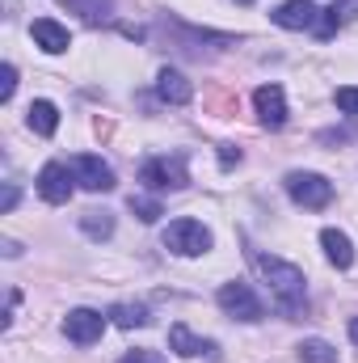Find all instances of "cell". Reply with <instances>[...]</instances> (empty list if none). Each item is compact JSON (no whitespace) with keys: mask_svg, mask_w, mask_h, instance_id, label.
<instances>
[{"mask_svg":"<svg viewBox=\"0 0 358 363\" xmlns=\"http://www.w3.org/2000/svg\"><path fill=\"white\" fill-rule=\"evenodd\" d=\"M354 13H358V4H350V0H333V4L321 9V17H316V38H333L337 26H346Z\"/></svg>","mask_w":358,"mask_h":363,"instance_id":"obj_15","label":"cell"},{"mask_svg":"<svg viewBox=\"0 0 358 363\" xmlns=\"http://www.w3.org/2000/svg\"><path fill=\"white\" fill-rule=\"evenodd\" d=\"M282 186H287V194H291L299 207H308V211H321V207H329V203H333V182L321 178V174L291 169V174L282 178Z\"/></svg>","mask_w":358,"mask_h":363,"instance_id":"obj_2","label":"cell"},{"mask_svg":"<svg viewBox=\"0 0 358 363\" xmlns=\"http://www.w3.org/2000/svg\"><path fill=\"white\" fill-rule=\"evenodd\" d=\"M270 17H274V26H282V30H316L321 9H316L312 0H287V4H278Z\"/></svg>","mask_w":358,"mask_h":363,"instance_id":"obj_10","label":"cell"},{"mask_svg":"<svg viewBox=\"0 0 358 363\" xmlns=\"http://www.w3.org/2000/svg\"><path fill=\"white\" fill-rule=\"evenodd\" d=\"M350 338H354V347H358V317H350Z\"/></svg>","mask_w":358,"mask_h":363,"instance_id":"obj_29","label":"cell"},{"mask_svg":"<svg viewBox=\"0 0 358 363\" xmlns=\"http://www.w3.org/2000/svg\"><path fill=\"white\" fill-rule=\"evenodd\" d=\"M13 207H17V186L8 182L4 186V199H0V211H13Z\"/></svg>","mask_w":358,"mask_h":363,"instance_id":"obj_28","label":"cell"},{"mask_svg":"<svg viewBox=\"0 0 358 363\" xmlns=\"http://www.w3.org/2000/svg\"><path fill=\"white\" fill-rule=\"evenodd\" d=\"M30 34H34V43H38L47 55H59V51H68V47H72L68 30H64L59 21H51V17H38V21L30 26Z\"/></svg>","mask_w":358,"mask_h":363,"instance_id":"obj_11","label":"cell"},{"mask_svg":"<svg viewBox=\"0 0 358 363\" xmlns=\"http://www.w3.org/2000/svg\"><path fill=\"white\" fill-rule=\"evenodd\" d=\"M105 317H110L118 330H144V325H148V308H144V304H114Z\"/></svg>","mask_w":358,"mask_h":363,"instance_id":"obj_17","label":"cell"},{"mask_svg":"<svg viewBox=\"0 0 358 363\" xmlns=\"http://www.w3.org/2000/svg\"><path fill=\"white\" fill-rule=\"evenodd\" d=\"M253 106H258L262 127H270V131L287 127V93H282V85H262L253 93Z\"/></svg>","mask_w":358,"mask_h":363,"instance_id":"obj_9","label":"cell"},{"mask_svg":"<svg viewBox=\"0 0 358 363\" xmlns=\"http://www.w3.org/2000/svg\"><path fill=\"white\" fill-rule=\"evenodd\" d=\"M64 334H68V342H76V347H93V342L105 334V317H101L97 308H72V313L64 317Z\"/></svg>","mask_w":358,"mask_h":363,"instance_id":"obj_6","label":"cell"},{"mask_svg":"<svg viewBox=\"0 0 358 363\" xmlns=\"http://www.w3.org/2000/svg\"><path fill=\"white\" fill-rule=\"evenodd\" d=\"M295 355H299V363H337V347H329L325 338H304L295 347Z\"/></svg>","mask_w":358,"mask_h":363,"instance_id":"obj_18","label":"cell"},{"mask_svg":"<svg viewBox=\"0 0 358 363\" xmlns=\"http://www.w3.org/2000/svg\"><path fill=\"white\" fill-rule=\"evenodd\" d=\"M207 106L219 114V118H228V114H236V93H228V89H211L207 93Z\"/></svg>","mask_w":358,"mask_h":363,"instance_id":"obj_22","label":"cell"},{"mask_svg":"<svg viewBox=\"0 0 358 363\" xmlns=\"http://www.w3.org/2000/svg\"><path fill=\"white\" fill-rule=\"evenodd\" d=\"M139 182H144L148 190H181V186H190L185 157H181V152H173V157H152V161H144Z\"/></svg>","mask_w":358,"mask_h":363,"instance_id":"obj_4","label":"cell"},{"mask_svg":"<svg viewBox=\"0 0 358 363\" xmlns=\"http://www.w3.org/2000/svg\"><path fill=\"white\" fill-rule=\"evenodd\" d=\"M253 267H258V274L270 283L274 304H278L287 317H299L304 304H308V279H304V271H299L295 262H282V258H274V254H262V250H253Z\"/></svg>","mask_w":358,"mask_h":363,"instance_id":"obj_1","label":"cell"},{"mask_svg":"<svg viewBox=\"0 0 358 363\" xmlns=\"http://www.w3.org/2000/svg\"><path fill=\"white\" fill-rule=\"evenodd\" d=\"M156 93H161V101H169V106H185V101L194 97V85L181 77L178 68H161V77H156Z\"/></svg>","mask_w":358,"mask_h":363,"instance_id":"obj_13","label":"cell"},{"mask_svg":"<svg viewBox=\"0 0 358 363\" xmlns=\"http://www.w3.org/2000/svg\"><path fill=\"white\" fill-rule=\"evenodd\" d=\"M118 363H169L165 355H156V351H127Z\"/></svg>","mask_w":358,"mask_h":363,"instance_id":"obj_25","label":"cell"},{"mask_svg":"<svg viewBox=\"0 0 358 363\" xmlns=\"http://www.w3.org/2000/svg\"><path fill=\"white\" fill-rule=\"evenodd\" d=\"M13 93H17V68L4 64L0 68V101H13Z\"/></svg>","mask_w":358,"mask_h":363,"instance_id":"obj_23","label":"cell"},{"mask_svg":"<svg viewBox=\"0 0 358 363\" xmlns=\"http://www.w3.org/2000/svg\"><path fill=\"white\" fill-rule=\"evenodd\" d=\"M354 135H358V127H346V131H321L325 144H346V140H354Z\"/></svg>","mask_w":358,"mask_h":363,"instance_id":"obj_27","label":"cell"},{"mask_svg":"<svg viewBox=\"0 0 358 363\" xmlns=\"http://www.w3.org/2000/svg\"><path fill=\"white\" fill-rule=\"evenodd\" d=\"M64 9L81 13L89 26H97V21H105V17L114 13V0H64Z\"/></svg>","mask_w":358,"mask_h":363,"instance_id":"obj_19","label":"cell"},{"mask_svg":"<svg viewBox=\"0 0 358 363\" xmlns=\"http://www.w3.org/2000/svg\"><path fill=\"white\" fill-rule=\"evenodd\" d=\"M72 169L68 165H59V161H51V165H42V174H38V194L51 203V207H59V203H68L72 199Z\"/></svg>","mask_w":358,"mask_h":363,"instance_id":"obj_8","label":"cell"},{"mask_svg":"<svg viewBox=\"0 0 358 363\" xmlns=\"http://www.w3.org/2000/svg\"><path fill=\"white\" fill-rule=\"evenodd\" d=\"M81 228L89 233L93 241H105V237L114 233V216H110V211H97V207H93V211H85V216H81Z\"/></svg>","mask_w":358,"mask_h":363,"instance_id":"obj_20","label":"cell"},{"mask_svg":"<svg viewBox=\"0 0 358 363\" xmlns=\"http://www.w3.org/2000/svg\"><path fill=\"white\" fill-rule=\"evenodd\" d=\"M321 245H325V258H329L337 271L354 267V245H350V237H346L342 228H325V233H321Z\"/></svg>","mask_w":358,"mask_h":363,"instance_id":"obj_14","label":"cell"},{"mask_svg":"<svg viewBox=\"0 0 358 363\" xmlns=\"http://www.w3.org/2000/svg\"><path fill=\"white\" fill-rule=\"evenodd\" d=\"M219 308L236 321H262L266 317V308H262V300L249 283H224L219 287Z\"/></svg>","mask_w":358,"mask_h":363,"instance_id":"obj_5","label":"cell"},{"mask_svg":"<svg viewBox=\"0 0 358 363\" xmlns=\"http://www.w3.org/2000/svg\"><path fill=\"white\" fill-rule=\"evenodd\" d=\"M72 174H76V182H81L85 190H93V194L114 190V169H110L101 157H93V152H85V157H72Z\"/></svg>","mask_w":358,"mask_h":363,"instance_id":"obj_7","label":"cell"},{"mask_svg":"<svg viewBox=\"0 0 358 363\" xmlns=\"http://www.w3.org/2000/svg\"><path fill=\"white\" fill-rule=\"evenodd\" d=\"M236 4H253V0H236Z\"/></svg>","mask_w":358,"mask_h":363,"instance_id":"obj_30","label":"cell"},{"mask_svg":"<svg viewBox=\"0 0 358 363\" xmlns=\"http://www.w3.org/2000/svg\"><path fill=\"white\" fill-rule=\"evenodd\" d=\"M333 101H337V110H346V114H354V118H358V89H354V85L337 89V93H333Z\"/></svg>","mask_w":358,"mask_h":363,"instance_id":"obj_24","label":"cell"},{"mask_svg":"<svg viewBox=\"0 0 358 363\" xmlns=\"http://www.w3.org/2000/svg\"><path fill=\"white\" fill-rule=\"evenodd\" d=\"M165 250H173L181 258H198V254L211 250V228L198 224V220H190V216H181V220H173L165 228Z\"/></svg>","mask_w":358,"mask_h":363,"instance_id":"obj_3","label":"cell"},{"mask_svg":"<svg viewBox=\"0 0 358 363\" xmlns=\"http://www.w3.org/2000/svg\"><path fill=\"white\" fill-rule=\"evenodd\" d=\"M25 123H30V131H38V135H55V127H59V110H55V101L38 97V101L30 106Z\"/></svg>","mask_w":358,"mask_h":363,"instance_id":"obj_16","label":"cell"},{"mask_svg":"<svg viewBox=\"0 0 358 363\" xmlns=\"http://www.w3.org/2000/svg\"><path fill=\"white\" fill-rule=\"evenodd\" d=\"M219 165H224V169L241 165V148H236V144H219Z\"/></svg>","mask_w":358,"mask_h":363,"instance_id":"obj_26","label":"cell"},{"mask_svg":"<svg viewBox=\"0 0 358 363\" xmlns=\"http://www.w3.org/2000/svg\"><path fill=\"white\" fill-rule=\"evenodd\" d=\"M169 347L185 355V359H194V355H215V342L211 338H198V334H190V325L178 321V325H169Z\"/></svg>","mask_w":358,"mask_h":363,"instance_id":"obj_12","label":"cell"},{"mask_svg":"<svg viewBox=\"0 0 358 363\" xmlns=\"http://www.w3.org/2000/svg\"><path fill=\"white\" fill-rule=\"evenodd\" d=\"M127 207H131V211H135L144 224H156V220L165 216V207H161L152 194H131V199H127Z\"/></svg>","mask_w":358,"mask_h":363,"instance_id":"obj_21","label":"cell"}]
</instances>
